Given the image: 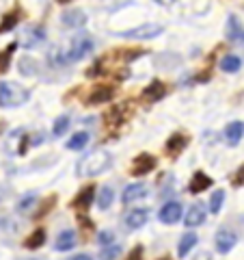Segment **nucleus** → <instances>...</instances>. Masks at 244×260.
I'll list each match as a JSON object with an SVG mask.
<instances>
[{
    "label": "nucleus",
    "instance_id": "obj_1",
    "mask_svg": "<svg viewBox=\"0 0 244 260\" xmlns=\"http://www.w3.org/2000/svg\"><path fill=\"white\" fill-rule=\"evenodd\" d=\"M93 50V39L87 32H78V35L69 37L65 44L52 48L50 52V61L54 65H69V63H78L80 59Z\"/></svg>",
    "mask_w": 244,
    "mask_h": 260
},
{
    "label": "nucleus",
    "instance_id": "obj_2",
    "mask_svg": "<svg viewBox=\"0 0 244 260\" xmlns=\"http://www.w3.org/2000/svg\"><path fill=\"white\" fill-rule=\"evenodd\" d=\"M110 165H112V156H110V154L104 152V150H95V152L87 154V156H83L78 160L76 172H78V176H83V178L100 176V174L106 172Z\"/></svg>",
    "mask_w": 244,
    "mask_h": 260
},
{
    "label": "nucleus",
    "instance_id": "obj_3",
    "mask_svg": "<svg viewBox=\"0 0 244 260\" xmlns=\"http://www.w3.org/2000/svg\"><path fill=\"white\" fill-rule=\"evenodd\" d=\"M30 98V91L26 87H20L15 83H0V107L15 109L26 104Z\"/></svg>",
    "mask_w": 244,
    "mask_h": 260
},
{
    "label": "nucleus",
    "instance_id": "obj_4",
    "mask_svg": "<svg viewBox=\"0 0 244 260\" xmlns=\"http://www.w3.org/2000/svg\"><path fill=\"white\" fill-rule=\"evenodd\" d=\"M44 42H46V30L42 26H26L18 37V44L26 48V50H32V48H37Z\"/></svg>",
    "mask_w": 244,
    "mask_h": 260
},
{
    "label": "nucleus",
    "instance_id": "obj_5",
    "mask_svg": "<svg viewBox=\"0 0 244 260\" xmlns=\"http://www.w3.org/2000/svg\"><path fill=\"white\" fill-rule=\"evenodd\" d=\"M165 26L162 24H143V26H136L132 30H126L121 32V37H128V39H153L162 35Z\"/></svg>",
    "mask_w": 244,
    "mask_h": 260
},
{
    "label": "nucleus",
    "instance_id": "obj_6",
    "mask_svg": "<svg viewBox=\"0 0 244 260\" xmlns=\"http://www.w3.org/2000/svg\"><path fill=\"white\" fill-rule=\"evenodd\" d=\"M158 219H160L162 223H175V221H180V219H182V204H180V202H167V204L160 208Z\"/></svg>",
    "mask_w": 244,
    "mask_h": 260
},
{
    "label": "nucleus",
    "instance_id": "obj_7",
    "mask_svg": "<svg viewBox=\"0 0 244 260\" xmlns=\"http://www.w3.org/2000/svg\"><path fill=\"white\" fill-rule=\"evenodd\" d=\"M153 167H156V158H153L151 154H141V156L134 158L132 176H145V174L153 172Z\"/></svg>",
    "mask_w": 244,
    "mask_h": 260
},
{
    "label": "nucleus",
    "instance_id": "obj_8",
    "mask_svg": "<svg viewBox=\"0 0 244 260\" xmlns=\"http://www.w3.org/2000/svg\"><path fill=\"white\" fill-rule=\"evenodd\" d=\"M147 219H149L147 208H134L126 215V225L130 228V230H138V228H143L145 223H147Z\"/></svg>",
    "mask_w": 244,
    "mask_h": 260
},
{
    "label": "nucleus",
    "instance_id": "obj_9",
    "mask_svg": "<svg viewBox=\"0 0 244 260\" xmlns=\"http://www.w3.org/2000/svg\"><path fill=\"white\" fill-rule=\"evenodd\" d=\"M203 221H206V206L203 204H192L188 208V213H186V217H184V223L188 228H197Z\"/></svg>",
    "mask_w": 244,
    "mask_h": 260
},
{
    "label": "nucleus",
    "instance_id": "obj_10",
    "mask_svg": "<svg viewBox=\"0 0 244 260\" xmlns=\"http://www.w3.org/2000/svg\"><path fill=\"white\" fill-rule=\"evenodd\" d=\"M61 22L69 28H80V26L87 24V15H85L83 9H71V11H65L61 15Z\"/></svg>",
    "mask_w": 244,
    "mask_h": 260
},
{
    "label": "nucleus",
    "instance_id": "obj_11",
    "mask_svg": "<svg viewBox=\"0 0 244 260\" xmlns=\"http://www.w3.org/2000/svg\"><path fill=\"white\" fill-rule=\"evenodd\" d=\"M235 243H238V237H235L231 230H221V232L216 234V249L221 251V254H227V251H231Z\"/></svg>",
    "mask_w": 244,
    "mask_h": 260
},
{
    "label": "nucleus",
    "instance_id": "obj_12",
    "mask_svg": "<svg viewBox=\"0 0 244 260\" xmlns=\"http://www.w3.org/2000/svg\"><path fill=\"white\" fill-rule=\"evenodd\" d=\"M93 198H95V186H85V189H80V193L74 198L71 206L78 208V210H89V206H91Z\"/></svg>",
    "mask_w": 244,
    "mask_h": 260
},
{
    "label": "nucleus",
    "instance_id": "obj_13",
    "mask_svg": "<svg viewBox=\"0 0 244 260\" xmlns=\"http://www.w3.org/2000/svg\"><path fill=\"white\" fill-rule=\"evenodd\" d=\"M115 95V89L112 87H95L87 98V104H106L110 98Z\"/></svg>",
    "mask_w": 244,
    "mask_h": 260
},
{
    "label": "nucleus",
    "instance_id": "obj_14",
    "mask_svg": "<svg viewBox=\"0 0 244 260\" xmlns=\"http://www.w3.org/2000/svg\"><path fill=\"white\" fill-rule=\"evenodd\" d=\"M74 245H76V232L74 230H63L59 237H56L54 249L56 251H69Z\"/></svg>",
    "mask_w": 244,
    "mask_h": 260
},
{
    "label": "nucleus",
    "instance_id": "obj_15",
    "mask_svg": "<svg viewBox=\"0 0 244 260\" xmlns=\"http://www.w3.org/2000/svg\"><path fill=\"white\" fill-rule=\"evenodd\" d=\"M242 135H244V124L242 121H231V124L225 128V141L229 145H238L240 139H242Z\"/></svg>",
    "mask_w": 244,
    "mask_h": 260
},
{
    "label": "nucleus",
    "instance_id": "obj_16",
    "mask_svg": "<svg viewBox=\"0 0 244 260\" xmlns=\"http://www.w3.org/2000/svg\"><path fill=\"white\" fill-rule=\"evenodd\" d=\"M145 195H147V186L145 184H141V182L130 184V186H126V191H124V202L126 204H132V202H136V200H143Z\"/></svg>",
    "mask_w": 244,
    "mask_h": 260
},
{
    "label": "nucleus",
    "instance_id": "obj_17",
    "mask_svg": "<svg viewBox=\"0 0 244 260\" xmlns=\"http://www.w3.org/2000/svg\"><path fill=\"white\" fill-rule=\"evenodd\" d=\"M212 186V178H208L203 172H194L190 180V193H201Z\"/></svg>",
    "mask_w": 244,
    "mask_h": 260
},
{
    "label": "nucleus",
    "instance_id": "obj_18",
    "mask_svg": "<svg viewBox=\"0 0 244 260\" xmlns=\"http://www.w3.org/2000/svg\"><path fill=\"white\" fill-rule=\"evenodd\" d=\"M227 37L231 39V42H240L244 44V28L240 26V22L235 15H231L229 22H227Z\"/></svg>",
    "mask_w": 244,
    "mask_h": 260
},
{
    "label": "nucleus",
    "instance_id": "obj_19",
    "mask_svg": "<svg viewBox=\"0 0 244 260\" xmlns=\"http://www.w3.org/2000/svg\"><path fill=\"white\" fill-rule=\"evenodd\" d=\"M186 145H188V139H186L184 135H173L171 139L167 141V152H169V156H177Z\"/></svg>",
    "mask_w": 244,
    "mask_h": 260
},
{
    "label": "nucleus",
    "instance_id": "obj_20",
    "mask_svg": "<svg viewBox=\"0 0 244 260\" xmlns=\"http://www.w3.org/2000/svg\"><path fill=\"white\" fill-rule=\"evenodd\" d=\"M22 137H24V130H22V128L13 130V133L9 135V139H7V143H5V150H7V154H11V156H15V154H20V152H22V148L18 145Z\"/></svg>",
    "mask_w": 244,
    "mask_h": 260
},
{
    "label": "nucleus",
    "instance_id": "obj_21",
    "mask_svg": "<svg viewBox=\"0 0 244 260\" xmlns=\"http://www.w3.org/2000/svg\"><path fill=\"white\" fill-rule=\"evenodd\" d=\"M165 85L162 83H158V80H153V83L149 85V87H145V91H143V98L145 100H149V102H158L162 95H165Z\"/></svg>",
    "mask_w": 244,
    "mask_h": 260
},
{
    "label": "nucleus",
    "instance_id": "obj_22",
    "mask_svg": "<svg viewBox=\"0 0 244 260\" xmlns=\"http://www.w3.org/2000/svg\"><path fill=\"white\" fill-rule=\"evenodd\" d=\"M194 245H197V234H194V232H186L184 237H182V241H180L177 254H180V256H186Z\"/></svg>",
    "mask_w": 244,
    "mask_h": 260
},
{
    "label": "nucleus",
    "instance_id": "obj_23",
    "mask_svg": "<svg viewBox=\"0 0 244 260\" xmlns=\"http://www.w3.org/2000/svg\"><path fill=\"white\" fill-rule=\"evenodd\" d=\"M240 68H242V61H240V56H235V54H227L225 59L221 61V70L229 72V74H235Z\"/></svg>",
    "mask_w": 244,
    "mask_h": 260
},
{
    "label": "nucleus",
    "instance_id": "obj_24",
    "mask_svg": "<svg viewBox=\"0 0 244 260\" xmlns=\"http://www.w3.org/2000/svg\"><path fill=\"white\" fill-rule=\"evenodd\" d=\"M112 200H115V191H112L110 186H104V189L100 191V195H97V206H100L102 210H106V208H110Z\"/></svg>",
    "mask_w": 244,
    "mask_h": 260
},
{
    "label": "nucleus",
    "instance_id": "obj_25",
    "mask_svg": "<svg viewBox=\"0 0 244 260\" xmlns=\"http://www.w3.org/2000/svg\"><path fill=\"white\" fill-rule=\"evenodd\" d=\"M35 204H37V195H35V193H26L24 198H20L18 210H20L22 215H26V213H30V210L35 208Z\"/></svg>",
    "mask_w": 244,
    "mask_h": 260
},
{
    "label": "nucleus",
    "instance_id": "obj_26",
    "mask_svg": "<svg viewBox=\"0 0 244 260\" xmlns=\"http://www.w3.org/2000/svg\"><path fill=\"white\" fill-rule=\"evenodd\" d=\"M87 143H89V133H76V135H71V139L67 141V148L69 150H83Z\"/></svg>",
    "mask_w": 244,
    "mask_h": 260
},
{
    "label": "nucleus",
    "instance_id": "obj_27",
    "mask_svg": "<svg viewBox=\"0 0 244 260\" xmlns=\"http://www.w3.org/2000/svg\"><path fill=\"white\" fill-rule=\"evenodd\" d=\"M46 243V232L44 230H35L30 234V237L26 239V243H24V245H26L28 249H37V247H42Z\"/></svg>",
    "mask_w": 244,
    "mask_h": 260
},
{
    "label": "nucleus",
    "instance_id": "obj_28",
    "mask_svg": "<svg viewBox=\"0 0 244 260\" xmlns=\"http://www.w3.org/2000/svg\"><path fill=\"white\" fill-rule=\"evenodd\" d=\"M223 200H225V191H214L212 198H210V213L212 215H218L221 213V206H223Z\"/></svg>",
    "mask_w": 244,
    "mask_h": 260
},
{
    "label": "nucleus",
    "instance_id": "obj_29",
    "mask_svg": "<svg viewBox=\"0 0 244 260\" xmlns=\"http://www.w3.org/2000/svg\"><path fill=\"white\" fill-rule=\"evenodd\" d=\"M67 128H69V117H67V115H61L59 119L54 121L52 135H54V137H63L65 133H67Z\"/></svg>",
    "mask_w": 244,
    "mask_h": 260
},
{
    "label": "nucleus",
    "instance_id": "obj_30",
    "mask_svg": "<svg viewBox=\"0 0 244 260\" xmlns=\"http://www.w3.org/2000/svg\"><path fill=\"white\" fill-rule=\"evenodd\" d=\"M18 22H20V11H13V13H9V15H5V20L0 22V32L11 30Z\"/></svg>",
    "mask_w": 244,
    "mask_h": 260
},
{
    "label": "nucleus",
    "instance_id": "obj_31",
    "mask_svg": "<svg viewBox=\"0 0 244 260\" xmlns=\"http://www.w3.org/2000/svg\"><path fill=\"white\" fill-rule=\"evenodd\" d=\"M13 50H15V44H11L9 48H5V50L0 52V74H3V72H7V70H9V63H11Z\"/></svg>",
    "mask_w": 244,
    "mask_h": 260
},
{
    "label": "nucleus",
    "instance_id": "obj_32",
    "mask_svg": "<svg viewBox=\"0 0 244 260\" xmlns=\"http://www.w3.org/2000/svg\"><path fill=\"white\" fill-rule=\"evenodd\" d=\"M35 68H37V63L32 59H22L20 61V70H22V74H26V76L35 74Z\"/></svg>",
    "mask_w": 244,
    "mask_h": 260
},
{
    "label": "nucleus",
    "instance_id": "obj_33",
    "mask_svg": "<svg viewBox=\"0 0 244 260\" xmlns=\"http://www.w3.org/2000/svg\"><path fill=\"white\" fill-rule=\"evenodd\" d=\"M121 254V247L119 245H115V243H110V245H106L102 249V258H112V256H119Z\"/></svg>",
    "mask_w": 244,
    "mask_h": 260
},
{
    "label": "nucleus",
    "instance_id": "obj_34",
    "mask_svg": "<svg viewBox=\"0 0 244 260\" xmlns=\"http://www.w3.org/2000/svg\"><path fill=\"white\" fill-rule=\"evenodd\" d=\"M97 241H100V245H102V247H106V245H110V243L115 241V234H112L110 230L100 232V234H97Z\"/></svg>",
    "mask_w": 244,
    "mask_h": 260
},
{
    "label": "nucleus",
    "instance_id": "obj_35",
    "mask_svg": "<svg viewBox=\"0 0 244 260\" xmlns=\"http://www.w3.org/2000/svg\"><path fill=\"white\" fill-rule=\"evenodd\" d=\"M242 182H244V165H242V167L238 169V176L233 178V184H235V186H240Z\"/></svg>",
    "mask_w": 244,
    "mask_h": 260
},
{
    "label": "nucleus",
    "instance_id": "obj_36",
    "mask_svg": "<svg viewBox=\"0 0 244 260\" xmlns=\"http://www.w3.org/2000/svg\"><path fill=\"white\" fill-rule=\"evenodd\" d=\"M42 143H44V133H37L35 137H32L30 145H42Z\"/></svg>",
    "mask_w": 244,
    "mask_h": 260
},
{
    "label": "nucleus",
    "instance_id": "obj_37",
    "mask_svg": "<svg viewBox=\"0 0 244 260\" xmlns=\"http://www.w3.org/2000/svg\"><path fill=\"white\" fill-rule=\"evenodd\" d=\"M143 254V247H136L134 251H130V258H136V256H141Z\"/></svg>",
    "mask_w": 244,
    "mask_h": 260
},
{
    "label": "nucleus",
    "instance_id": "obj_38",
    "mask_svg": "<svg viewBox=\"0 0 244 260\" xmlns=\"http://www.w3.org/2000/svg\"><path fill=\"white\" fill-rule=\"evenodd\" d=\"M156 3H158V5H162V7H171V5L175 3V0H156Z\"/></svg>",
    "mask_w": 244,
    "mask_h": 260
},
{
    "label": "nucleus",
    "instance_id": "obj_39",
    "mask_svg": "<svg viewBox=\"0 0 244 260\" xmlns=\"http://www.w3.org/2000/svg\"><path fill=\"white\" fill-rule=\"evenodd\" d=\"M56 3H61V5H67V3H69V0H56Z\"/></svg>",
    "mask_w": 244,
    "mask_h": 260
},
{
    "label": "nucleus",
    "instance_id": "obj_40",
    "mask_svg": "<svg viewBox=\"0 0 244 260\" xmlns=\"http://www.w3.org/2000/svg\"><path fill=\"white\" fill-rule=\"evenodd\" d=\"M3 195H5V189H0V200H3Z\"/></svg>",
    "mask_w": 244,
    "mask_h": 260
}]
</instances>
